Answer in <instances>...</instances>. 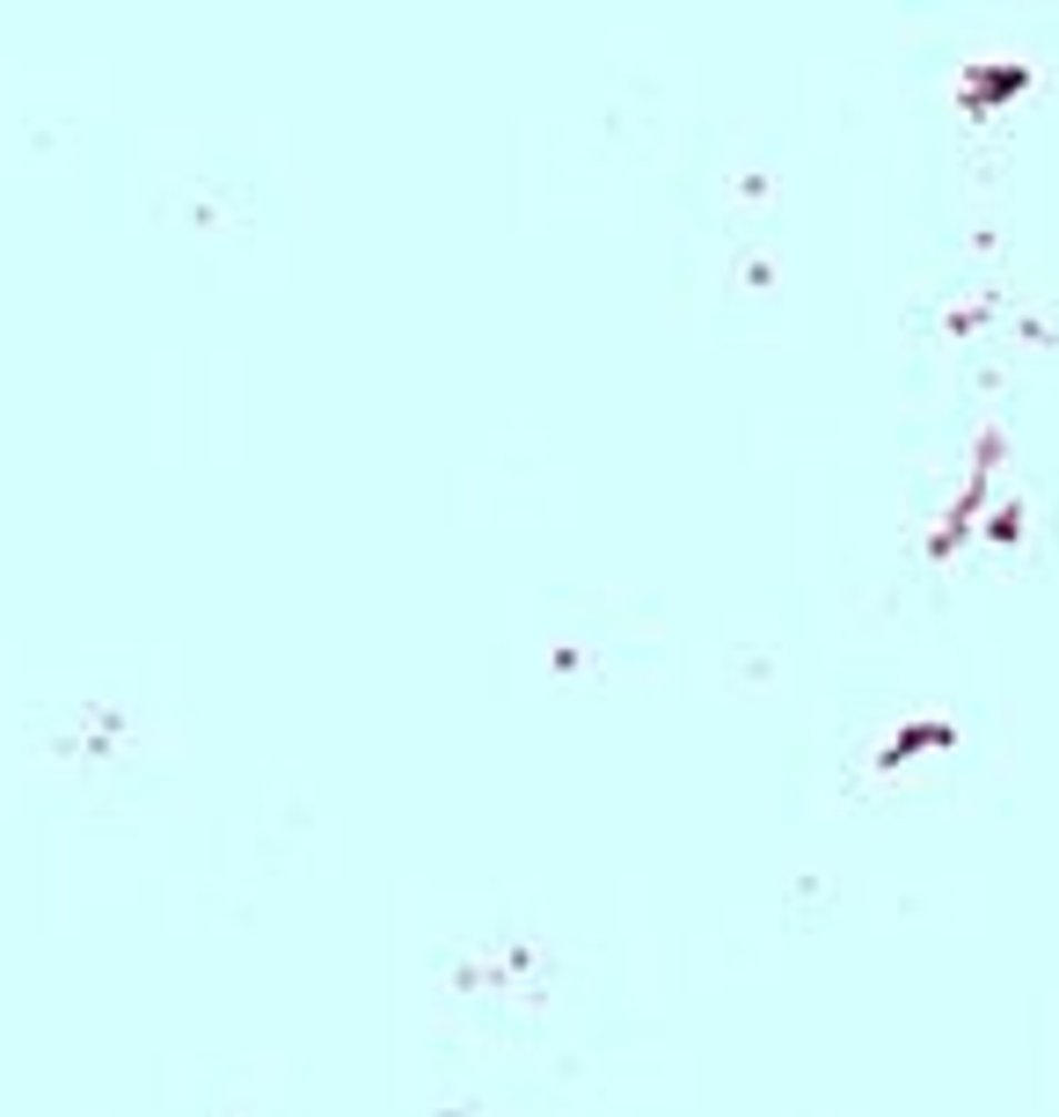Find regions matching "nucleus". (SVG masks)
Here are the masks:
<instances>
[]
</instances>
